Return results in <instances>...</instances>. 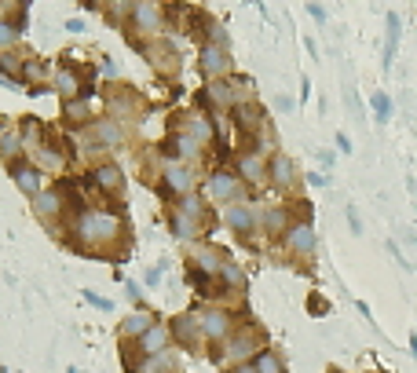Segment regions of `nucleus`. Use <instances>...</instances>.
Returning a JSON list of instances; mask_svg holds the SVG:
<instances>
[{"instance_id":"obj_1","label":"nucleus","mask_w":417,"mask_h":373,"mask_svg":"<svg viewBox=\"0 0 417 373\" xmlns=\"http://www.w3.org/2000/svg\"><path fill=\"white\" fill-rule=\"evenodd\" d=\"M77 235L88 238V242H99V238H114L121 235V220L114 212H88L81 224H77Z\"/></svg>"},{"instance_id":"obj_3","label":"nucleus","mask_w":417,"mask_h":373,"mask_svg":"<svg viewBox=\"0 0 417 373\" xmlns=\"http://www.w3.org/2000/svg\"><path fill=\"white\" fill-rule=\"evenodd\" d=\"M231 70V59H227V48L224 44H213L208 41L202 48V73L205 77H224Z\"/></svg>"},{"instance_id":"obj_5","label":"nucleus","mask_w":417,"mask_h":373,"mask_svg":"<svg viewBox=\"0 0 417 373\" xmlns=\"http://www.w3.org/2000/svg\"><path fill=\"white\" fill-rule=\"evenodd\" d=\"M208 198H216V201H231V198H238V190H242V183L234 179L231 172H213L208 176Z\"/></svg>"},{"instance_id":"obj_6","label":"nucleus","mask_w":417,"mask_h":373,"mask_svg":"<svg viewBox=\"0 0 417 373\" xmlns=\"http://www.w3.org/2000/svg\"><path fill=\"white\" fill-rule=\"evenodd\" d=\"M285 246H290V253H296V256L315 253V230H311V224H293L290 235H285Z\"/></svg>"},{"instance_id":"obj_13","label":"nucleus","mask_w":417,"mask_h":373,"mask_svg":"<svg viewBox=\"0 0 417 373\" xmlns=\"http://www.w3.org/2000/svg\"><path fill=\"white\" fill-rule=\"evenodd\" d=\"M238 172H242L245 179H264V158H260V154H242Z\"/></svg>"},{"instance_id":"obj_18","label":"nucleus","mask_w":417,"mask_h":373,"mask_svg":"<svg viewBox=\"0 0 417 373\" xmlns=\"http://www.w3.org/2000/svg\"><path fill=\"white\" fill-rule=\"evenodd\" d=\"M187 128H190L187 136H190V139H194V143H198V147H202V143H208V139H213V125H208L205 118H190V125H187Z\"/></svg>"},{"instance_id":"obj_20","label":"nucleus","mask_w":417,"mask_h":373,"mask_svg":"<svg viewBox=\"0 0 417 373\" xmlns=\"http://www.w3.org/2000/svg\"><path fill=\"white\" fill-rule=\"evenodd\" d=\"M253 366H256V373H282V363H278L275 352H260Z\"/></svg>"},{"instance_id":"obj_16","label":"nucleus","mask_w":417,"mask_h":373,"mask_svg":"<svg viewBox=\"0 0 417 373\" xmlns=\"http://www.w3.org/2000/svg\"><path fill=\"white\" fill-rule=\"evenodd\" d=\"M165 340H168V333H165L161 326H154V329L147 333V337H143V355H161Z\"/></svg>"},{"instance_id":"obj_7","label":"nucleus","mask_w":417,"mask_h":373,"mask_svg":"<svg viewBox=\"0 0 417 373\" xmlns=\"http://www.w3.org/2000/svg\"><path fill=\"white\" fill-rule=\"evenodd\" d=\"M172 333L179 337V344H198L202 340V326H198V315H179Z\"/></svg>"},{"instance_id":"obj_14","label":"nucleus","mask_w":417,"mask_h":373,"mask_svg":"<svg viewBox=\"0 0 417 373\" xmlns=\"http://www.w3.org/2000/svg\"><path fill=\"white\" fill-rule=\"evenodd\" d=\"M165 150L168 154H179V158H194V154H198V143H194L190 136H172L165 143Z\"/></svg>"},{"instance_id":"obj_22","label":"nucleus","mask_w":417,"mask_h":373,"mask_svg":"<svg viewBox=\"0 0 417 373\" xmlns=\"http://www.w3.org/2000/svg\"><path fill=\"white\" fill-rule=\"evenodd\" d=\"M234 113H238V125L249 128V132H253V128H260V118H264V113H260L256 107H238Z\"/></svg>"},{"instance_id":"obj_11","label":"nucleus","mask_w":417,"mask_h":373,"mask_svg":"<svg viewBox=\"0 0 417 373\" xmlns=\"http://www.w3.org/2000/svg\"><path fill=\"white\" fill-rule=\"evenodd\" d=\"M227 224L238 230V235H249V230H253V212L245 209V205H231V209H227Z\"/></svg>"},{"instance_id":"obj_29","label":"nucleus","mask_w":417,"mask_h":373,"mask_svg":"<svg viewBox=\"0 0 417 373\" xmlns=\"http://www.w3.org/2000/svg\"><path fill=\"white\" fill-rule=\"evenodd\" d=\"M11 41H15V30H11V26H0V48L11 44Z\"/></svg>"},{"instance_id":"obj_19","label":"nucleus","mask_w":417,"mask_h":373,"mask_svg":"<svg viewBox=\"0 0 417 373\" xmlns=\"http://www.w3.org/2000/svg\"><path fill=\"white\" fill-rule=\"evenodd\" d=\"M96 183L103 190H117V187H121V172H117L114 165H103V169H96Z\"/></svg>"},{"instance_id":"obj_8","label":"nucleus","mask_w":417,"mask_h":373,"mask_svg":"<svg viewBox=\"0 0 417 373\" xmlns=\"http://www.w3.org/2000/svg\"><path fill=\"white\" fill-rule=\"evenodd\" d=\"M190 183H194V176H190V169H184V165H168V169H165V187H168V190L187 194Z\"/></svg>"},{"instance_id":"obj_27","label":"nucleus","mask_w":417,"mask_h":373,"mask_svg":"<svg viewBox=\"0 0 417 373\" xmlns=\"http://www.w3.org/2000/svg\"><path fill=\"white\" fill-rule=\"evenodd\" d=\"M59 88H62L66 95H77V92H81V84H77V77H73L70 70H62V73H59Z\"/></svg>"},{"instance_id":"obj_28","label":"nucleus","mask_w":417,"mask_h":373,"mask_svg":"<svg viewBox=\"0 0 417 373\" xmlns=\"http://www.w3.org/2000/svg\"><path fill=\"white\" fill-rule=\"evenodd\" d=\"M373 110H377V118H381V121H388V113H392V102H388L384 92H377V95H373Z\"/></svg>"},{"instance_id":"obj_26","label":"nucleus","mask_w":417,"mask_h":373,"mask_svg":"<svg viewBox=\"0 0 417 373\" xmlns=\"http://www.w3.org/2000/svg\"><path fill=\"white\" fill-rule=\"evenodd\" d=\"M220 275H224V282H227V286H234V289L245 286V278H242V271L234 264H224V267H220Z\"/></svg>"},{"instance_id":"obj_25","label":"nucleus","mask_w":417,"mask_h":373,"mask_svg":"<svg viewBox=\"0 0 417 373\" xmlns=\"http://www.w3.org/2000/svg\"><path fill=\"white\" fill-rule=\"evenodd\" d=\"M396 41H399V19L392 15V19H388V51H384V66H392V51H396Z\"/></svg>"},{"instance_id":"obj_2","label":"nucleus","mask_w":417,"mask_h":373,"mask_svg":"<svg viewBox=\"0 0 417 373\" xmlns=\"http://www.w3.org/2000/svg\"><path fill=\"white\" fill-rule=\"evenodd\" d=\"M198 326H202L205 340H224V337H231L234 318H231V311H224V307H208V311L198 315Z\"/></svg>"},{"instance_id":"obj_21","label":"nucleus","mask_w":417,"mask_h":373,"mask_svg":"<svg viewBox=\"0 0 417 373\" xmlns=\"http://www.w3.org/2000/svg\"><path fill=\"white\" fill-rule=\"evenodd\" d=\"M96 136L103 139V143H110V147H121V128H117V125H110V121L96 125Z\"/></svg>"},{"instance_id":"obj_12","label":"nucleus","mask_w":417,"mask_h":373,"mask_svg":"<svg viewBox=\"0 0 417 373\" xmlns=\"http://www.w3.org/2000/svg\"><path fill=\"white\" fill-rule=\"evenodd\" d=\"M154 329V318L150 315H128V322H125V337H147V333Z\"/></svg>"},{"instance_id":"obj_4","label":"nucleus","mask_w":417,"mask_h":373,"mask_svg":"<svg viewBox=\"0 0 417 373\" xmlns=\"http://www.w3.org/2000/svg\"><path fill=\"white\" fill-rule=\"evenodd\" d=\"M249 355H260V333L256 329H242L238 337L227 340V358H249Z\"/></svg>"},{"instance_id":"obj_17","label":"nucleus","mask_w":417,"mask_h":373,"mask_svg":"<svg viewBox=\"0 0 417 373\" xmlns=\"http://www.w3.org/2000/svg\"><path fill=\"white\" fill-rule=\"evenodd\" d=\"M205 95L213 99L216 107H231V102H234V92H231V84H224V81L208 84V88H205Z\"/></svg>"},{"instance_id":"obj_30","label":"nucleus","mask_w":417,"mask_h":373,"mask_svg":"<svg viewBox=\"0 0 417 373\" xmlns=\"http://www.w3.org/2000/svg\"><path fill=\"white\" fill-rule=\"evenodd\" d=\"M234 373H256V366H253V363H242V366L234 370Z\"/></svg>"},{"instance_id":"obj_9","label":"nucleus","mask_w":417,"mask_h":373,"mask_svg":"<svg viewBox=\"0 0 417 373\" xmlns=\"http://www.w3.org/2000/svg\"><path fill=\"white\" fill-rule=\"evenodd\" d=\"M132 15H136V26H139L143 33L161 30V11L154 8V4H136V8H132Z\"/></svg>"},{"instance_id":"obj_24","label":"nucleus","mask_w":417,"mask_h":373,"mask_svg":"<svg viewBox=\"0 0 417 373\" xmlns=\"http://www.w3.org/2000/svg\"><path fill=\"white\" fill-rule=\"evenodd\" d=\"M37 209H41L44 216L59 212V190H44V194H37Z\"/></svg>"},{"instance_id":"obj_10","label":"nucleus","mask_w":417,"mask_h":373,"mask_svg":"<svg viewBox=\"0 0 417 373\" xmlns=\"http://www.w3.org/2000/svg\"><path fill=\"white\" fill-rule=\"evenodd\" d=\"M271 179H275L278 187H290L296 179V169H293V161L285 158V154H275V158H271Z\"/></svg>"},{"instance_id":"obj_23","label":"nucleus","mask_w":417,"mask_h":373,"mask_svg":"<svg viewBox=\"0 0 417 373\" xmlns=\"http://www.w3.org/2000/svg\"><path fill=\"white\" fill-rule=\"evenodd\" d=\"M19 187L30 190V194H41V176H37V169H19Z\"/></svg>"},{"instance_id":"obj_15","label":"nucleus","mask_w":417,"mask_h":373,"mask_svg":"<svg viewBox=\"0 0 417 373\" xmlns=\"http://www.w3.org/2000/svg\"><path fill=\"white\" fill-rule=\"evenodd\" d=\"M264 224H267L271 235H290V212H285V209H271L264 216Z\"/></svg>"}]
</instances>
